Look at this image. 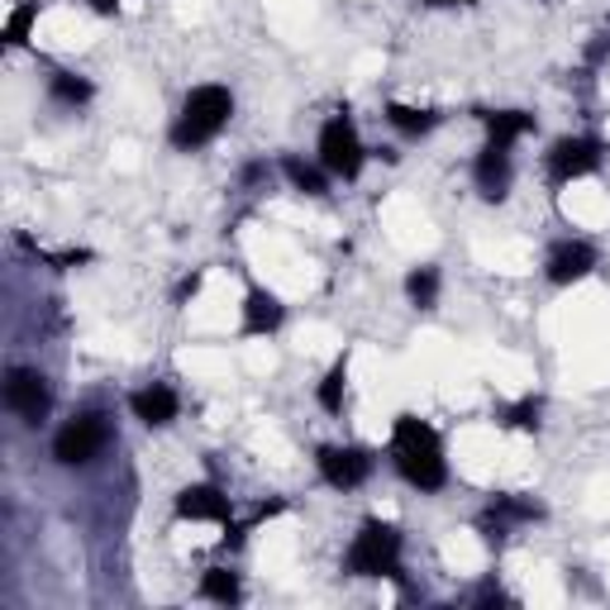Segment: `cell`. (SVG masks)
I'll return each instance as SVG.
<instances>
[{"label":"cell","mask_w":610,"mask_h":610,"mask_svg":"<svg viewBox=\"0 0 610 610\" xmlns=\"http://www.w3.org/2000/svg\"><path fill=\"white\" fill-rule=\"evenodd\" d=\"M391 468L401 472L405 487H415L420 497L448 487V458H444V439L429 420L420 415H396L391 425Z\"/></svg>","instance_id":"obj_1"},{"label":"cell","mask_w":610,"mask_h":610,"mask_svg":"<svg viewBox=\"0 0 610 610\" xmlns=\"http://www.w3.org/2000/svg\"><path fill=\"white\" fill-rule=\"evenodd\" d=\"M229 120H235V91L220 81H206V86H192V91H186L167 139L177 153H196V149H206V143L220 139Z\"/></svg>","instance_id":"obj_2"},{"label":"cell","mask_w":610,"mask_h":610,"mask_svg":"<svg viewBox=\"0 0 610 610\" xmlns=\"http://www.w3.org/2000/svg\"><path fill=\"white\" fill-rule=\"evenodd\" d=\"M401 554L405 540L391 520H362V530L353 534L344 554V573L348 577H401Z\"/></svg>","instance_id":"obj_3"},{"label":"cell","mask_w":610,"mask_h":610,"mask_svg":"<svg viewBox=\"0 0 610 610\" xmlns=\"http://www.w3.org/2000/svg\"><path fill=\"white\" fill-rule=\"evenodd\" d=\"M106 448H110V420L100 411L72 415L67 425L53 434V462L57 468H91Z\"/></svg>","instance_id":"obj_4"},{"label":"cell","mask_w":610,"mask_h":610,"mask_svg":"<svg viewBox=\"0 0 610 610\" xmlns=\"http://www.w3.org/2000/svg\"><path fill=\"white\" fill-rule=\"evenodd\" d=\"M315 153H319V167H325L329 177H339V182H358L362 177V163H368L362 134H358V124L348 120V115H334V120H325Z\"/></svg>","instance_id":"obj_5"},{"label":"cell","mask_w":610,"mask_h":610,"mask_svg":"<svg viewBox=\"0 0 610 610\" xmlns=\"http://www.w3.org/2000/svg\"><path fill=\"white\" fill-rule=\"evenodd\" d=\"M606 157V143L591 139V134H568V139H554L544 153V177L554 186H568V182H582L601 167Z\"/></svg>","instance_id":"obj_6"},{"label":"cell","mask_w":610,"mask_h":610,"mask_svg":"<svg viewBox=\"0 0 610 610\" xmlns=\"http://www.w3.org/2000/svg\"><path fill=\"white\" fill-rule=\"evenodd\" d=\"M6 411L20 415L24 425H43L53 411V386L39 368H10L6 372Z\"/></svg>","instance_id":"obj_7"},{"label":"cell","mask_w":610,"mask_h":610,"mask_svg":"<svg viewBox=\"0 0 610 610\" xmlns=\"http://www.w3.org/2000/svg\"><path fill=\"white\" fill-rule=\"evenodd\" d=\"M315 468L334 491H358L372 477L377 458L368 454V448H358V444H325L315 454Z\"/></svg>","instance_id":"obj_8"},{"label":"cell","mask_w":610,"mask_h":610,"mask_svg":"<svg viewBox=\"0 0 610 610\" xmlns=\"http://www.w3.org/2000/svg\"><path fill=\"white\" fill-rule=\"evenodd\" d=\"M511 149H515V143L487 139L482 153H477L472 186L482 192V200H505V196H511V186H515V157H511Z\"/></svg>","instance_id":"obj_9"},{"label":"cell","mask_w":610,"mask_h":610,"mask_svg":"<svg viewBox=\"0 0 610 610\" xmlns=\"http://www.w3.org/2000/svg\"><path fill=\"white\" fill-rule=\"evenodd\" d=\"M597 263H601V253L591 249L587 239H563L544 258V277L554 282V286H573V282L591 277V272H597Z\"/></svg>","instance_id":"obj_10"},{"label":"cell","mask_w":610,"mask_h":610,"mask_svg":"<svg viewBox=\"0 0 610 610\" xmlns=\"http://www.w3.org/2000/svg\"><path fill=\"white\" fill-rule=\"evenodd\" d=\"M177 515L182 520H210V525H235V501L215 482H192L177 491Z\"/></svg>","instance_id":"obj_11"},{"label":"cell","mask_w":610,"mask_h":610,"mask_svg":"<svg viewBox=\"0 0 610 610\" xmlns=\"http://www.w3.org/2000/svg\"><path fill=\"white\" fill-rule=\"evenodd\" d=\"M129 411H134V420L143 429H167L172 420L182 415V396L167 382H149L129 396Z\"/></svg>","instance_id":"obj_12"},{"label":"cell","mask_w":610,"mask_h":610,"mask_svg":"<svg viewBox=\"0 0 610 610\" xmlns=\"http://www.w3.org/2000/svg\"><path fill=\"white\" fill-rule=\"evenodd\" d=\"M282 319H286V305L272 296V292H263V286H253V292L243 296V334H249V339L277 334Z\"/></svg>","instance_id":"obj_13"},{"label":"cell","mask_w":610,"mask_h":610,"mask_svg":"<svg viewBox=\"0 0 610 610\" xmlns=\"http://www.w3.org/2000/svg\"><path fill=\"white\" fill-rule=\"evenodd\" d=\"M282 177L292 182L301 196H315V200L329 196V172L319 167V163H305L301 153H286V157H282Z\"/></svg>","instance_id":"obj_14"},{"label":"cell","mask_w":610,"mask_h":610,"mask_svg":"<svg viewBox=\"0 0 610 610\" xmlns=\"http://www.w3.org/2000/svg\"><path fill=\"white\" fill-rule=\"evenodd\" d=\"M386 124L405 139H425L434 124H439V110H425V106H405V100H391L386 106Z\"/></svg>","instance_id":"obj_15"},{"label":"cell","mask_w":610,"mask_h":610,"mask_svg":"<svg viewBox=\"0 0 610 610\" xmlns=\"http://www.w3.org/2000/svg\"><path fill=\"white\" fill-rule=\"evenodd\" d=\"M482 124H487V139H497V143H520L534 129V115L530 110H487L482 115Z\"/></svg>","instance_id":"obj_16"},{"label":"cell","mask_w":610,"mask_h":610,"mask_svg":"<svg viewBox=\"0 0 610 610\" xmlns=\"http://www.w3.org/2000/svg\"><path fill=\"white\" fill-rule=\"evenodd\" d=\"M439 292H444V277L434 263H420L405 272V296H411V305H420V311H434L439 305Z\"/></svg>","instance_id":"obj_17"},{"label":"cell","mask_w":610,"mask_h":610,"mask_svg":"<svg viewBox=\"0 0 610 610\" xmlns=\"http://www.w3.org/2000/svg\"><path fill=\"white\" fill-rule=\"evenodd\" d=\"M344 391H348V353H339V358H334V362H329L325 382H319V391H315L319 411L339 415V411H344Z\"/></svg>","instance_id":"obj_18"},{"label":"cell","mask_w":610,"mask_h":610,"mask_svg":"<svg viewBox=\"0 0 610 610\" xmlns=\"http://www.w3.org/2000/svg\"><path fill=\"white\" fill-rule=\"evenodd\" d=\"M200 597L215 601V606H239V601H243V582H239V573H229V568H210L206 577H200Z\"/></svg>","instance_id":"obj_19"},{"label":"cell","mask_w":610,"mask_h":610,"mask_svg":"<svg viewBox=\"0 0 610 610\" xmlns=\"http://www.w3.org/2000/svg\"><path fill=\"white\" fill-rule=\"evenodd\" d=\"M48 96H53V100H63V106H86V100L96 96V86L86 81V77H77V72H53Z\"/></svg>","instance_id":"obj_20"},{"label":"cell","mask_w":610,"mask_h":610,"mask_svg":"<svg viewBox=\"0 0 610 610\" xmlns=\"http://www.w3.org/2000/svg\"><path fill=\"white\" fill-rule=\"evenodd\" d=\"M39 20V0H24V6H14V14H10V24H6V43H14V48H20V43L29 39V24Z\"/></svg>","instance_id":"obj_21"},{"label":"cell","mask_w":610,"mask_h":610,"mask_svg":"<svg viewBox=\"0 0 610 610\" xmlns=\"http://www.w3.org/2000/svg\"><path fill=\"white\" fill-rule=\"evenodd\" d=\"M505 425L511 429H540V401H520V405H511V411H505Z\"/></svg>","instance_id":"obj_22"},{"label":"cell","mask_w":610,"mask_h":610,"mask_svg":"<svg viewBox=\"0 0 610 610\" xmlns=\"http://www.w3.org/2000/svg\"><path fill=\"white\" fill-rule=\"evenodd\" d=\"M86 6H91L96 14H115V10H120V0H86Z\"/></svg>","instance_id":"obj_23"},{"label":"cell","mask_w":610,"mask_h":610,"mask_svg":"<svg viewBox=\"0 0 610 610\" xmlns=\"http://www.w3.org/2000/svg\"><path fill=\"white\" fill-rule=\"evenodd\" d=\"M425 6H434V10H448V6H477V0H425Z\"/></svg>","instance_id":"obj_24"}]
</instances>
